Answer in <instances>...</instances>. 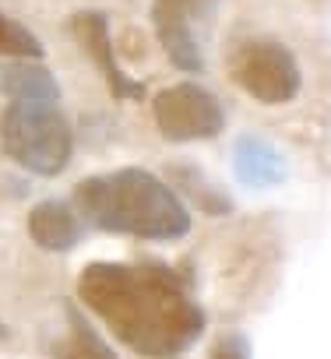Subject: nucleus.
Here are the masks:
<instances>
[{
	"label": "nucleus",
	"instance_id": "f257e3e1",
	"mask_svg": "<svg viewBox=\"0 0 331 359\" xmlns=\"http://www.w3.org/2000/svg\"><path fill=\"white\" fill-rule=\"evenodd\" d=\"M78 299L116 341L148 359L184 355L208 327L184 275L155 261H92L78 275Z\"/></svg>",
	"mask_w": 331,
	"mask_h": 359
},
{
	"label": "nucleus",
	"instance_id": "f03ea898",
	"mask_svg": "<svg viewBox=\"0 0 331 359\" xmlns=\"http://www.w3.org/2000/svg\"><path fill=\"white\" fill-rule=\"evenodd\" d=\"M71 205L85 226L116 236L170 243L191 233V212L177 187L141 165L85 176L74 187Z\"/></svg>",
	"mask_w": 331,
	"mask_h": 359
},
{
	"label": "nucleus",
	"instance_id": "7ed1b4c3",
	"mask_svg": "<svg viewBox=\"0 0 331 359\" xmlns=\"http://www.w3.org/2000/svg\"><path fill=\"white\" fill-rule=\"evenodd\" d=\"M0 144L22 169L36 176H60L74 151V130L60 106V92L11 95L0 116Z\"/></svg>",
	"mask_w": 331,
	"mask_h": 359
},
{
	"label": "nucleus",
	"instance_id": "20e7f679",
	"mask_svg": "<svg viewBox=\"0 0 331 359\" xmlns=\"http://www.w3.org/2000/svg\"><path fill=\"white\" fill-rule=\"evenodd\" d=\"M226 71L236 88H243L261 106H285L303 88V71L292 50L271 36L243 39L229 50Z\"/></svg>",
	"mask_w": 331,
	"mask_h": 359
},
{
	"label": "nucleus",
	"instance_id": "39448f33",
	"mask_svg": "<svg viewBox=\"0 0 331 359\" xmlns=\"http://www.w3.org/2000/svg\"><path fill=\"white\" fill-rule=\"evenodd\" d=\"M151 123H155L158 137H166L170 144L208 141V137L222 134L226 109L205 85L177 81L151 99Z\"/></svg>",
	"mask_w": 331,
	"mask_h": 359
},
{
	"label": "nucleus",
	"instance_id": "423d86ee",
	"mask_svg": "<svg viewBox=\"0 0 331 359\" xmlns=\"http://www.w3.org/2000/svg\"><path fill=\"white\" fill-rule=\"evenodd\" d=\"M219 0H155L151 4V25L155 36L170 57V64L184 74H201L205 71V53H201V36L198 25L208 18V11Z\"/></svg>",
	"mask_w": 331,
	"mask_h": 359
},
{
	"label": "nucleus",
	"instance_id": "0eeeda50",
	"mask_svg": "<svg viewBox=\"0 0 331 359\" xmlns=\"http://www.w3.org/2000/svg\"><path fill=\"white\" fill-rule=\"evenodd\" d=\"M71 36L81 43V50L88 53V60L95 64V71L102 74V81L109 85L113 99H144V85L137 78H130L120 60H116V46L109 39V18L102 11H78L71 18Z\"/></svg>",
	"mask_w": 331,
	"mask_h": 359
},
{
	"label": "nucleus",
	"instance_id": "6e6552de",
	"mask_svg": "<svg viewBox=\"0 0 331 359\" xmlns=\"http://www.w3.org/2000/svg\"><path fill=\"white\" fill-rule=\"evenodd\" d=\"M233 176L250 191L278 187L289 176L285 155L261 134H240L233 141Z\"/></svg>",
	"mask_w": 331,
	"mask_h": 359
},
{
	"label": "nucleus",
	"instance_id": "1a4fd4ad",
	"mask_svg": "<svg viewBox=\"0 0 331 359\" xmlns=\"http://www.w3.org/2000/svg\"><path fill=\"white\" fill-rule=\"evenodd\" d=\"M29 236H32L36 247H43L50 254H67L85 236V222H81V215L74 212L71 201L46 198L29 212Z\"/></svg>",
	"mask_w": 331,
	"mask_h": 359
},
{
	"label": "nucleus",
	"instance_id": "9d476101",
	"mask_svg": "<svg viewBox=\"0 0 331 359\" xmlns=\"http://www.w3.org/2000/svg\"><path fill=\"white\" fill-rule=\"evenodd\" d=\"M60 317H64V327L50 341L53 359H116V352L106 345V338L95 331V324L74 303H64Z\"/></svg>",
	"mask_w": 331,
	"mask_h": 359
},
{
	"label": "nucleus",
	"instance_id": "9b49d317",
	"mask_svg": "<svg viewBox=\"0 0 331 359\" xmlns=\"http://www.w3.org/2000/svg\"><path fill=\"white\" fill-rule=\"evenodd\" d=\"M173 176L184 184V194L201 205V212H208V215H229L233 212V201L222 194V187L208 184L194 165H173Z\"/></svg>",
	"mask_w": 331,
	"mask_h": 359
},
{
	"label": "nucleus",
	"instance_id": "f8f14e48",
	"mask_svg": "<svg viewBox=\"0 0 331 359\" xmlns=\"http://www.w3.org/2000/svg\"><path fill=\"white\" fill-rule=\"evenodd\" d=\"M43 43L32 29H25L18 18L0 11V57H15V60H43Z\"/></svg>",
	"mask_w": 331,
	"mask_h": 359
},
{
	"label": "nucleus",
	"instance_id": "ddd939ff",
	"mask_svg": "<svg viewBox=\"0 0 331 359\" xmlns=\"http://www.w3.org/2000/svg\"><path fill=\"white\" fill-rule=\"evenodd\" d=\"M208 359H250V338L240 331H226L215 338Z\"/></svg>",
	"mask_w": 331,
	"mask_h": 359
},
{
	"label": "nucleus",
	"instance_id": "4468645a",
	"mask_svg": "<svg viewBox=\"0 0 331 359\" xmlns=\"http://www.w3.org/2000/svg\"><path fill=\"white\" fill-rule=\"evenodd\" d=\"M4 338H8V324H4V320H0V341H4Z\"/></svg>",
	"mask_w": 331,
	"mask_h": 359
},
{
	"label": "nucleus",
	"instance_id": "2eb2a0df",
	"mask_svg": "<svg viewBox=\"0 0 331 359\" xmlns=\"http://www.w3.org/2000/svg\"><path fill=\"white\" fill-rule=\"evenodd\" d=\"M0 88H4V67H0Z\"/></svg>",
	"mask_w": 331,
	"mask_h": 359
}]
</instances>
